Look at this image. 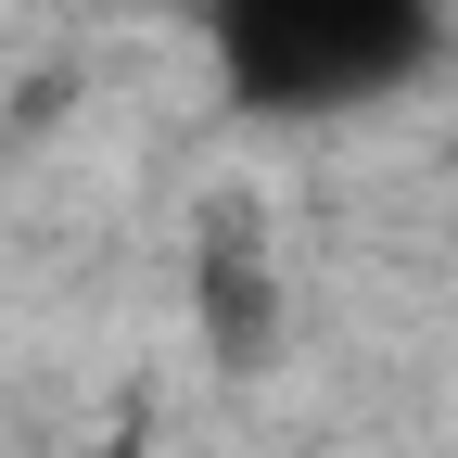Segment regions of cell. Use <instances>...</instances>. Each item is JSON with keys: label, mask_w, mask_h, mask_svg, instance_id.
<instances>
[{"label": "cell", "mask_w": 458, "mask_h": 458, "mask_svg": "<svg viewBox=\"0 0 458 458\" xmlns=\"http://www.w3.org/2000/svg\"><path fill=\"white\" fill-rule=\"evenodd\" d=\"M204 38L242 114H357L433 77L445 0H204Z\"/></svg>", "instance_id": "obj_1"}, {"label": "cell", "mask_w": 458, "mask_h": 458, "mask_svg": "<svg viewBox=\"0 0 458 458\" xmlns=\"http://www.w3.org/2000/svg\"><path fill=\"white\" fill-rule=\"evenodd\" d=\"M191 331L216 369H267L280 357V267H267V229L255 216H216L204 255H191Z\"/></svg>", "instance_id": "obj_2"}, {"label": "cell", "mask_w": 458, "mask_h": 458, "mask_svg": "<svg viewBox=\"0 0 458 458\" xmlns=\"http://www.w3.org/2000/svg\"><path fill=\"white\" fill-rule=\"evenodd\" d=\"M89 458H153V445H89Z\"/></svg>", "instance_id": "obj_3"}]
</instances>
